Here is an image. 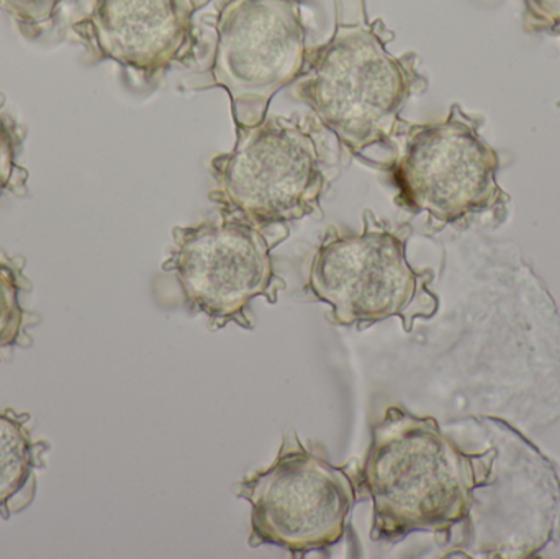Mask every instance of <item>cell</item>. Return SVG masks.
I'll use <instances>...</instances> for the list:
<instances>
[{"instance_id":"obj_1","label":"cell","mask_w":560,"mask_h":559,"mask_svg":"<svg viewBox=\"0 0 560 559\" xmlns=\"http://www.w3.org/2000/svg\"><path fill=\"white\" fill-rule=\"evenodd\" d=\"M394 38L384 20H369L365 0H335V32L308 49L293 85L295 97L362 161L371 148H388L405 105L428 89L415 53L388 51Z\"/></svg>"},{"instance_id":"obj_2","label":"cell","mask_w":560,"mask_h":559,"mask_svg":"<svg viewBox=\"0 0 560 559\" xmlns=\"http://www.w3.org/2000/svg\"><path fill=\"white\" fill-rule=\"evenodd\" d=\"M359 486L374 504L371 540L398 544L417 532L450 538L469 517L479 478L436 419L390 406L372 427Z\"/></svg>"},{"instance_id":"obj_3","label":"cell","mask_w":560,"mask_h":559,"mask_svg":"<svg viewBox=\"0 0 560 559\" xmlns=\"http://www.w3.org/2000/svg\"><path fill=\"white\" fill-rule=\"evenodd\" d=\"M483 118L459 104L444 120L410 124L401 118L382 164L397 187V203L413 216L427 213V226L440 232L490 213L506 219L510 196L500 187L502 158L480 127Z\"/></svg>"},{"instance_id":"obj_4","label":"cell","mask_w":560,"mask_h":559,"mask_svg":"<svg viewBox=\"0 0 560 559\" xmlns=\"http://www.w3.org/2000/svg\"><path fill=\"white\" fill-rule=\"evenodd\" d=\"M410 223L392 225L372 210L362 213L361 233L328 229L310 266L308 291L331 308L329 322L365 330L400 318L405 331L440 311L431 289L434 272L415 269L407 259Z\"/></svg>"},{"instance_id":"obj_5","label":"cell","mask_w":560,"mask_h":559,"mask_svg":"<svg viewBox=\"0 0 560 559\" xmlns=\"http://www.w3.org/2000/svg\"><path fill=\"white\" fill-rule=\"evenodd\" d=\"M230 153L210 163L220 210L258 229L315 216L328 190L326 144L315 118L266 117L235 127Z\"/></svg>"},{"instance_id":"obj_6","label":"cell","mask_w":560,"mask_h":559,"mask_svg":"<svg viewBox=\"0 0 560 559\" xmlns=\"http://www.w3.org/2000/svg\"><path fill=\"white\" fill-rule=\"evenodd\" d=\"M252 505L249 547L272 545L293 558L328 551L348 534L358 486L345 466H335L295 432L283 436L268 469L235 485Z\"/></svg>"},{"instance_id":"obj_7","label":"cell","mask_w":560,"mask_h":559,"mask_svg":"<svg viewBox=\"0 0 560 559\" xmlns=\"http://www.w3.org/2000/svg\"><path fill=\"white\" fill-rule=\"evenodd\" d=\"M217 43L207 81L232 101L235 127H255L268 117L279 91L302 75L308 58L300 0H222Z\"/></svg>"},{"instance_id":"obj_8","label":"cell","mask_w":560,"mask_h":559,"mask_svg":"<svg viewBox=\"0 0 560 559\" xmlns=\"http://www.w3.org/2000/svg\"><path fill=\"white\" fill-rule=\"evenodd\" d=\"M174 248L163 269L176 275L187 307L220 330L229 324L252 330V302L276 304L285 281L276 275L272 248L261 229L220 210L219 219L174 226Z\"/></svg>"},{"instance_id":"obj_9","label":"cell","mask_w":560,"mask_h":559,"mask_svg":"<svg viewBox=\"0 0 560 559\" xmlns=\"http://www.w3.org/2000/svg\"><path fill=\"white\" fill-rule=\"evenodd\" d=\"M210 0H92L71 23L97 61L108 59L143 82L176 66L196 65L199 36L194 15Z\"/></svg>"},{"instance_id":"obj_10","label":"cell","mask_w":560,"mask_h":559,"mask_svg":"<svg viewBox=\"0 0 560 559\" xmlns=\"http://www.w3.org/2000/svg\"><path fill=\"white\" fill-rule=\"evenodd\" d=\"M30 414L0 412V517L9 521L32 504L38 489L36 473L45 468L49 445L36 442L28 430Z\"/></svg>"},{"instance_id":"obj_11","label":"cell","mask_w":560,"mask_h":559,"mask_svg":"<svg viewBox=\"0 0 560 559\" xmlns=\"http://www.w3.org/2000/svg\"><path fill=\"white\" fill-rule=\"evenodd\" d=\"M22 268V261L0 255V350L32 343L26 328L39 321L20 304L19 294L26 282Z\"/></svg>"},{"instance_id":"obj_12","label":"cell","mask_w":560,"mask_h":559,"mask_svg":"<svg viewBox=\"0 0 560 559\" xmlns=\"http://www.w3.org/2000/svg\"><path fill=\"white\" fill-rule=\"evenodd\" d=\"M65 2L66 0H0V10L15 22L25 38L36 39L56 25Z\"/></svg>"},{"instance_id":"obj_13","label":"cell","mask_w":560,"mask_h":559,"mask_svg":"<svg viewBox=\"0 0 560 559\" xmlns=\"http://www.w3.org/2000/svg\"><path fill=\"white\" fill-rule=\"evenodd\" d=\"M22 133L12 120L0 110V197L5 190L12 189L16 176L23 174L22 167L16 164Z\"/></svg>"},{"instance_id":"obj_14","label":"cell","mask_w":560,"mask_h":559,"mask_svg":"<svg viewBox=\"0 0 560 559\" xmlns=\"http://www.w3.org/2000/svg\"><path fill=\"white\" fill-rule=\"evenodd\" d=\"M525 2V30L560 36V0H523Z\"/></svg>"}]
</instances>
